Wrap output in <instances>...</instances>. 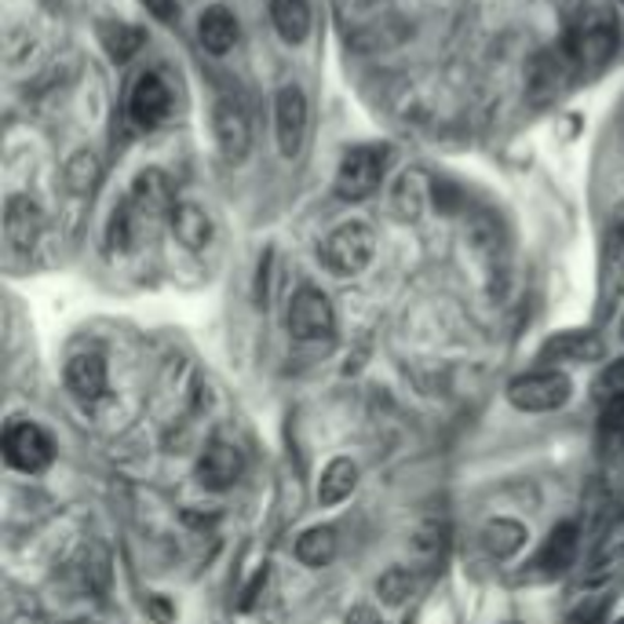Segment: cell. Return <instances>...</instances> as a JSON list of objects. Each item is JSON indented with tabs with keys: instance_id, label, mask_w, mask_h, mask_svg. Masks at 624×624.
<instances>
[{
	"instance_id": "cell-1",
	"label": "cell",
	"mask_w": 624,
	"mask_h": 624,
	"mask_svg": "<svg viewBox=\"0 0 624 624\" xmlns=\"http://www.w3.org/2000/svg\"><path fill=\"white\" fill-rule=\"evenodd\" d=\"M372 253H377V234L369 231V223L355 220V223H340L337 231L326 237L321 264L337 278H355L372 264Z\"/></svg>"
},
{
	"instance_id": "cell-2",
	"label": "cell",
	"mask_w": 624,
	"mask_h": 624,
	"mask_svg": "<svg viewBox=\"0 0 624 624\" xmlns=\"http://www.w3.org/2000/svg\"><path fill=\"white\" fill-rule=\"evenodd\" d=\"M617 51V23L610 15H588L574 34L566 37V56L574 62V74H599Z\"/></svg>"
},
{
	"instance_id": "cell-3",
	"label": "cell",
	"mask_w": 624,
	"mask_h": 624,
	"mask_svg": "<svg viewBox=\"0 0 624 624\" xmlns=\"http://www.w3.org/2000/svg\"><path fill=\"white\" fill-rule=\"evenodd\" d=\"M570 377L566 372H555V369H537V372H526V377H515L507 383V402L523 413H551L559 405H566L570 399Z\"/></svg>"
},
{
	"instance_id": "cell-4",
	"label": "cell",
	"mask_w": 624,
	"mask_h": 624,
	"mask_svg": "<svg viewBox=\"0 0 624 624\" xmlns=\"http://www.w3.org/2000/svg\"><path fill=\"white\" fill-rule=\"evenodd\" d=\"M388 169V147H355L343 154L337 169V194L343 201H362L380 186V175Z\"/></svg>"
},
{
	"instance_id": "cell-5",
	"label": "cell",
	"mask_w": 624,
	"mask_h": 624,
	"mask_svg": "<svg viewBox=\"0 0 624 624\" xmlns=\"http://www.w3.org/2000/svg\"><path fill=\"white\" fill-rule=\"evenodd\" d=\"M4 461L12 464L15 472L40 475L56 461V442L48 439L45 428H37V424L29 420H19L4 431Z\"/></svg>"
},
{
	"instance_id": "cell-6",
	"label": "cell",
	"mask_w": 624,
	"mask_h": 624,
	"mask_svg": "<svg viewBox=\"0 0 624 624\" xmlns=\"http://www.w3.org/2000/svg\"><path fill=\"white\" fill-rule=\"evenodd\" d=\"M337 329V310L318 289H299L289 304V332L296 340H326Z\"/></svg>"
},
{
	"instance_id": "cell-7",
	"label": "cell",
	"mask_w": 624,
	"mask_h": 624,
	"mask_svg": "<svg viewBox=\"0 0 624 624\" xmlns=\"http://www.w3.org/2000/svg\"><path fill=\"white\" fill-rule=\"evenodd\" d=\"M274 121H278V150L285 158H293L304 147L307 135V96L299 91V85H285L278 91L274 102Z\"/></svg>"
},
{
	"instance_id": "cell-8",
	"label": "cell",
	"mask_w": 624,
	"mask_h": 624,
	"mask_svg": "<svg viewBox=\"0 0 624 624\" xmlns=\"http://www.w3.org/2000/svg\"><path fill=\"white\" fill-rule=\"evenodd\" d=\"M245 472V461H242V450L231 442H208L201 461H197V482L205 486V490H231V486L242 478Z\"/></svg>"
},
{
	"instance_id": "cell-9",
	"label": "cell",
	"mask_w": 624,
	"mask_h": 624,
	"mask_svg": "<svg viewBox=\"0 0 624 624\" xmlns=\"http://www.w3.org/2000/svg\"><path fill=\"white\" fill-rule=\"evenodd\" d=\"M212 124H216V139H220L223 158L231 164L245 161L248 147H253V124H248V113L237 107L234 99H220L216 102Z\"/></svg>"
},
{
	"instance_id": "cell-10",
	"label": "cell",
	"mask_w": 624,
	"mask_h": 624,
	"mask_svg": "<svg viewBox=\"0 0 624 624\" xmlns=\"http://www.w3.org/2000/svg\"><path fill=\"white\" fill-rule=\"evenodd\" d=\"M129 205L135 208V216L143 220V227L154 223V220H158V216H164V212H172L175 201H172V186H169V180H164V172L147 169V172L135 175L132 194H129Z\"/></svg>"
},
{
	"instance_id": "cell-11",
	"label": "cell",
	"mask_w": 624,
	"mask_h": 624,
	"mask_svg": "<svg viewBox=\"0 0 624 624\" xmlns=\"http://www.w3.org/2000/svg\"><path fill=\"white\" fill-rule=\"evenodd\" d=\"M45 231V212L37 208L34 197H8L4 205V234H8V245L12 248H34V242Z\"/></svg>"
},
{
	"instance_id": "cell-12",
	"label": "cell",
	"mask_w": 624,
	"mask_h": 624,
	"mask_svg": "<svg viewBox=\"0 0 624 624\" xmlns=\"http://www.w3.org/2000/svg\"><path fill=\"white\" fill-rule=\"evenodd\" d=\"M169 102H172L169 85H164L158 74H143L132 88L129 110L143 129H158V124L169 118Z\"/></svg>"
},
{
	"instance_id": "cell-13",
	"label": "cell",
	"mask_w": 624,
	"mask_h": 624,
	"mask_svg": "<svg viewBox=\"0 0 624 624\" xmlns=\"http://www.w3.org/2000/svg\"><path fill=\"white\" fill-rule=\"evenodd\" d=\"M66 388L77 402L96 405L107 394V362L99 355H77L66 366Z\"/></svg>"
},
{
	"instance_id": "cell-14",
	"label": "cell",
	"mask_w": 624,
	"mask_h": 624,
	"mask_svg": "<svg viewBox=\"0 0 624 624\" xmlns=\"http://www.w3.org/2000/svg\"><path fill=\"white\" fill-rule=\"evenodd\" d=\"M602 355H607V347L596 332H559L540 347L545 362H599Z\"/></svg>"
},
{
	"instance_id": "cell-15",
	"label": "cell",
	"mask_w": 624,
	"mask_h": 624,
	"mask_svg": "<svg viewBox=\"0 0 624 624\" xmlns=\"http://www.w3.org/2000/svg\"><path fill=\"white\" fill-rule=\"evenodd\" d=\"M169 220H172L175 237H180L186 248H205L208 242H212V220H208V212L201 205L180 201L169 212Z\"/></svg>"
},
{
	"instance_id": "cell-16",
	"label": "cell",
	"mask_w": 624,
	"mask_h": 624,
	"mask_svg": "<svg viewBox=\"0 0 624 624\" xmlns=\"http://www.w3.org/2000/svg\"><path fill=\"white\" fill-rule=\"evenodd\" d=\"M577 537H580V529L574 523L555 526L548 534L545 548H540L537 566L545 570V574H563V570L577 559Z\"/></svg>"
},
{
	"instance_id": "cell-17",
	"label": "cell",
	"mask_w": 624,
	"mask_h": 624,
	"mask_svg": "<svg viewBox=\"0 0 624 624\" xmlns=\"http://www.w3.org/2000/svg\"><path fill=\"white\" fill-rule=\"evenodd\" d=\"M355 486H358L355 461H347V456H337V461H332L326 472H321V478H318V504L321 507H332V504L347 501V497L355 493Z\"/></svg>"
},
{
	"instance_id": "cell-18",
	"label": "cell",
	"mask_w": 624,
	"mask_h": 624,
	"mask_svg": "<svg viewBox=\"0 0 624 624\" xmlns=\"http://www.w3.org/2000/svg\"><path fill=\"white\" fill-rule=\"evenodd\" d=\"M197 37H201L205 51H212V56H227L237 40V19L227 12V8H208V12L201 15V29H197Z\"/></svg>"
},
{
	"instance_id": "cell-19",
	"label": "cell",
	"mask_w": 624,
	"mask_h": 624,
	"mask_svg": "<svg viewBox=\"0 0 624 624\" xmlns=\"http://www.w3.org/2000/svg\"><path fill=\"white\" fill-rule=\"evenodd\" d=\"M270 19H274L278 37L289 40V45H299L310 34L307 0H270Z\"/></svg>"
},
{
	"instance_id": "cell-20",
	"label": "cell",
	"mask_w": 624,
	"mask_h": 624,
	"mask_svg": "<svg viewBox=\"0 0 624 624\" xmlns=\"http://www.w3.org/2000/svg\"><path fill=\"white\" fill-rule=\"evenodd\" d=\"M296 559L310 570H321L337 559V529L332 526H315L296 540Z\"/></svg>"
},
{
	"instance_id": "cell-21",
	"label": "cell",
	"mask_w": 624,
	"mask_h": 624,
	"mask_svg": "<svg viewBox=\"0 0 624 624\" xmlns=\"http://www.w3.org/2000/svg\"><path fill=\"white\" fill-rule=\"evenodd\" d=\"M394 212L402 216V220H416V216L424 212V201H428V180H424V172H402L399 183H394Z\"/></svg>"
},
{
	"instance_id": "cell-22",
	"label": "cell",
	"mask_w": 624,
	"mask_h": 624,
	"mask_svg": "<svg viewBox=\"0 0 624 624\" xmlns=\"http://www.w3.org/2000/svg\"><path fill=\"white\" fill-rule=\"evenodd\" d=\"M523 545H526V526L515 523V518H497V523L482 529V548L493 559H512Z\"/></svg>"
},
{
	"instance_id": "cell-23",
	"label": "cell",
	"mask_w": 624,
	"mask_h": 624,
	"mask_svg": "<svg viewBox=\"0 0 624 624\" xmlns=\"http://www.w3.org/2000/svg\"><path fill=\"white\" fill-rule=\"evenodd\" d=\"M139 234H143V220L135 216V208H132L129 201L113 208L110 227H107V245H110V253H132V248L139 245Z\"/></svg>"
},
{
	"instance_id": "cell-24",
	"label": "cell",
	"mask_w": 624,
	"mask_h": 624,
	"mask_svg": "<svg viewBox=\"0 0 624 624\" xmlns=\"http://www.w3.org/2000/svg\"><path fill=\"white\" fill-rule=\"evenodd\" d=\"M99 40L107 48V56L113 62H129L135 51L143 48V29L139 26H129V23H102L99 26Z\"/></svg>"
},
{
	"instance_id": "cell-25",
	"label": "cell",
	"mask_w": 624,
	"mask_h": 624,
	"mask_svg": "<svg viewBox=\"0 0 624 624\" xmlns=\"http://www.w3.org/2000/svg\"><path fill=\"white\" fill-rule=\"evenodd\" d=\"M99 175H102L99 158H96V154H88V150H81L77 158H70L62 180H66V186L74 194H91V191H96V183H99Z\"/></svg>"
},
{
	"instance_id": "cell-26",
	"label": "cell",
	"mask_w": 624,
	"mask_h": 624,
	"mask_svg": "<svg viewBox=\"0 0 624 624\" xmlns=\"http://www.w3.org/2000/svg\"><path fill=\"white\" fill-rule=\"evenodd\" d=\"M416 591V577H413V570H402V566H394L388 570L380 580H377V596L388 602V607H402L405 599H409Z\"/></svg>"
},
{
	"instance_id": "cell-27",
	"label": "cell",
	"mask_w": 624,
	"mask_h": 624,
	"mask_svg": "<svg viewBox=\"0 0 624 624\" xmlns=\"http://www.w3.org/2000/svg\"><path fill=\"white\" fill-rule=\"evenodd\" d=\"M596 394H599L602 402H610V399H617V394H624V358L610 362V366L599 372Z\"/></svg>"
},
{
	"instance_id": "cell-28",
	"label": "cell",
	"mask_w": 624,
	"mask_h": 624,
	"mask_svg": "<svg viewBox=\"0 0 624 624\" xmlns=\"http://www.w3.org/2000/svg\"><path fill=\"white\" fill-rule=\"evenodd\" d=\"M602 431L624 435V394H617V399H610L602 405Z\"/></svg>"
},
{
	"instance_id": "cell-29",
	"label": "cell",
	"mask_w": 624,
	"mask_h": 624,
	"mask_svg": "<svg viewBox=\"0 0 624 624\" xmlns=\"http://www.w3.org/2000/svg\"><path fill=\"white\" fill-rule=\"evenodd\" d=\"M147 613H150V617L158 621V624H172V617H175V610H172L161 596H154V599L147 602Z\"/></svg>"
},
{
	"instance_id": "cell-30",
	"label": "cell",
	"mask_w": 624,
	"mask_h": 624,
	"mask_svg": "<svg viewBox=\"0 0 624 624\" xmlns=\"http://www.w3.org/2000/svg\"><path fill=\"white\" fill-rule=\"evenodd\" d=\"M264 585H267V566L259 570V574L253 577V585L245 588V596H242V602H237V607H242V610H248V607H253V602H256V596H259V588H264Z\"/></svg>"
},
{
	"instance_id": "cell-31",
	"label": "cell",
	"mask_w": 624,
	"mask_h": 624,
	"mask_svg": "<svg viewBox=\"0 0 624 624\" xmlns=\"http://www.w3.org/2000/svg\"><path fill=\"white\" fill-rule=\"evenodd\" d=\"M347 624H383L380 621V613L372 610V607H355L347 613Z\"/></svg>"
},
{
	"instance_id": "cell-32",
	"label": "cell",
	"mask_w": 624,
	"mask_h": 624,
	"mask_svg": "<svg viewBox=\"0 0 624 624\" xmlns=\"http://www.w3.org/2000/svg\"><path fill=\"white\" fill-rule=\"evenodd\" d=\"M599 613H602V599L599 602H591V607L585 610L580 607L574 617H570V624H599Z\"/></svg>"
},
{
	"instance_id": "cell-33",
	"label": "cell",
	"mask_w": 624,
	"mask_h": 624,
	"mask_svg": "<svg viewBox=\"0 0 624 624\" xmlns=\"http://www.w3.org/2000/svg\"><path fill=\"white\" fill-rule=\"evenodd\" d=\"M143 4H147L150 12L158 15V19H172V12H175V8H172V0H143Z\"/></svg>"
},
{
	"instance_id": "cell-34",
	"label": "cell",
	"mask_w": 624,
	"mask_h": 624,
	"mask_svg": "<svg viewBox=\"0 0 624 624\" xmlns=\"http://www.w3.org/2000/svg\"><path fill=\"white\" fill-rule=\"evenodd\" d=\"M617 237H621V242H624V212L617 216Z\"/></svg>"
},
{
	"instance_id": "cell-35",
	"label": "cell",
	"mask_w": 624,
	"mask_h": 624,
	"mask_svg": "<svg viewBox=\"0 0 624 624\" xmlns=\"http://www.w3.org/2000/svg\"><path fill=\"white\" fill-rule=\"evenodd\" d=\"M621 337H624V318H621Z\"/></svg>"
},
{
	"instance_id": "cell-36",
	"label": "cell",
	"mask_w": 624,
	"mask_h": 624,
	"mask_svg": "<svg viewBox=\"0 0 624 624\" xmlns=\"http://www.w3.org/2000/svg\"><path fill=\"white\" fill-rule=\"evenodd\" d=\"M617 624H624V621H617Z\"/></svg>"
}]
</instances>
